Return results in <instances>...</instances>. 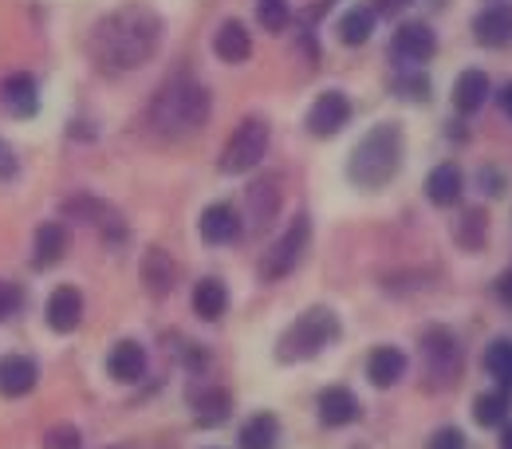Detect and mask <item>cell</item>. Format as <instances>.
<instances>
[{
	"mask_svg": "<svg viewBox=\"0 0 512 449\" xmlns=\"http://www.w3.org/2000/svg\"><path fill=\"white\" fill-rule=\"evenodd\" d=\"M162 40V20L146 4H123L103 16L91 32V60L103 71H130L142 67Z\"/></svg>",
	"mask_w": 512,
	"mask_h": 449,
	"instance_id": "6da1fadb",
	"label": "cell"
},
{
	"mask_svg": "<svg viewBox=\"0 0 512 449\" xmlns=\"http://www.w3.org/2000/svg\"><path fill=\"white\" fill-rule=\"evenodd\" d=\"M146 123L162 138H190L209 123V91L193 75H174L162 83V91L150 99Z\"/></svg>",
	"mask_w": 512,
	"mask_h": 449,
	"instance_id": "7a4b0ae2",
	"label": "cell"
},
{
	"mask_svg": "<svg viewBox=\"0 0 512 449\" xmlns=\"http://www.w3.org/2000/svg\"><path fill=\"white\" fill-rule=\"evenodd\" d=\"M402 166V127L398 123H379L363 134V142L351 150L347 174L355 186L363 190H383L386 182H394Z\"/></svg>",
	"mask_w": 512,
	"mask_h": 449,
	"instance_id": "3957f363",
	"label": "cell"
},
{
	"mask_svg": "<svg viewBox=\"0 0 512 449\" xmlns=\"http://www.w3.org/2000/svg\"><path fill=\"white\" fill-rule=\"evenodd\" d=\"M339 339V316L331 308H308L300 320L292 323L280 343H276V359L280 363H308L316 359L327 343Z\"/></svg>",
	"mask_w": 512,
	"mask_h": 449,
	"instance_id": "277c9868",
	"label": "cell"
},
{
	"mask_svg": "<svg viewBox=\"0 0 512 449\" xmlns=\"http://www.w3.org/2000/svg\"><path fill=\"white\" fill-rule=\"evenodd\" d=\"M422 359H426V386L430 390H446L461 379V343L449 327H430L422 335Z\"/></svg>",
	"mask_w": 512,
	"mask_h": 449,
	"instance_id": "5b68a950",
	"label": "cell"
},
{
	"mask_svg": "<svg viewBox=\"0 0 512 449\" xmlns=\"http://www.w3.org/2000/svg\"><path fill=\"white\" fill-rule=\"evenodd\" d=\"M264 150H268V123L249 115L241 127L233 130V138L225 142L217 166H221V174H249L253 166H260Z\"/></svg>",
	"mask_w": 512,
	"mask_h": 449,
	"instance_id": "8992f818",
	"label": "cell"
},
{
	"mask_svg": "<svg viewBox=\"0 0 512 449\" xmlns=\"http://www.w3.org/2000/svg\"><path fill=\"white\" fill-rule=\"evenodd\" d=\"M308 241H312V221L300 213L284 233H280V241L264 253L260 260V272L268 276V280H284L288 272H296V264L304 257V249H308Z\"/></svg>",
	"mask_w": 512,
	"mask_h": 449,
	"instance_id": "52a82bcc",
	"label": "cell"
},
{
	"mask_svg": "<svg viewBox=\"0 0 512 449\" xmlns=\"http://www.w3.org/2000/svg\"><path fill=\"white\" fill-rule=\"evenodd\" d=\"M64 213L79 217V221H91L103 241H115V245L127 241V217L115 205H107L103 197H95V193H71L64 201Z\"/></svg>",
	"mask_w": 512,
	"mask_h": 449,
	"instance_id": "ba28073f",
	"label": "cell"
},
{
	"mask_svg": "<svg viewBox=\"0 0 512 449\" xmlns=\"http://www.w3.org/2000/svg\"><path fill=\"white\" fill-rule=\"evenodd\" d=\"M434 52H438V32L426 24V20H406L398 32H394V56L402 60V64H430L434 60Z\"/></svg>",
	"mask_w": 512,
	"mask_h": 449,
	"instance_id": "9c48e42d",
	"label": "cell"
},
{
	"mask_svg": "<svg viewBox=\"0 0 512 449\" xmlns=\"http://www.w3.org/2000/svg\"><path fill=\"white\" fill-rule=\"evenodd\" d=\"M347 123H351V99L343 91H323L320 99L312 103V111H308V130L316 138H331Z\"/></svg>",
	"mask_w": 512,
	"mask_h": 449,
	"instance_id": "30bf717a",
	"label": "cell"
},
{
	"mask_svg": "<svg viewBox=\"0 0 512 449\" xmlns=\"http://www.w3.org/2000/svg\"><path fill=\"white\" fill-rule=\"evenodd\" d=\"M473 40L485 48L512 44V4H489L485 12H477L473 16Z\"/></svg>",
	"mask_w": 512,
	"mask_h": 449,
	"instance_id": "8fae6325",
	"label": "cell"
},
{
	"mask_svg": "<svg viewBox=\"0 0 512 449\" xmlns=\"http://www.w3.org/2000/svg\"><path fill=\"white\" fill-rule=\"evenodd\" d=\"M197 233H201V241H209V245H233L237 237H241V213L233 209V205H209L205 213H201V221H197Z\"/></svg>",
	"mask_w": 512,
	"mask_h": 449,
	"instance_id": "7c38bea8",
	"label": "cell"
},
{
	"mask_svg": "<svg viewBox=\"0 0 512 449\" xmlns=\"http://www.w3.org/2000/svg\"><path fill=\"white\" fill-rule=\"evenodd\" d=\"M363 418V406L359 398L347 390V386H327L320 394V422L327 430H339V426H351Z\"/></svg>",
	"mask_w": 512,
	"mask_h": 449,
	"instance_id": "4fadbf2b",
	"label": "cell"
},
{
	"mask_svg": "<svg viewBox=\"0 0 512 449\" xmlns=\"http://www.w3.org/2000/svg\"><path fill=\"white\" fill-rule=\"evenodd\" d=\"M485 99H489V75L481 67H465L457 75V83H453V107H457V115H465V119L477 115L485 107Z\"/></svg>",
	"mask_w": 512,
	"mask_h": 449,
	"instance_id": "5bb4252c",
	"label": "cell"
},
{
	"mask_svg": "<svg viewBox=\"0 0 512 449\" xmlns=\"http://www.w3.org/2000/svg\"><path fill=\"white\" fill-rule=\"evenodd\" d=\"M36 383H40V367L28 355H8L0 363V394L4 398H24L36 390Z\"/></svg>",
	"mask_w": 512,
	"mask_h": 449,
	"instance_id": "9a60e30c",
	"label": "cell"
},
{
	"mask_svg": "<svg viewBox=\"0 0 512 449\" xmlns=\"http://www.w3.org/2000/svg\"><path fill=\"white\" fill-rule=\"evenodd\" d=\"M402 375H406V351H402V347L383 343V347H375V351L367 355V379H371V386L390 390Z\"/></svg>",
	"mask_w": 512,
	"mask_h": 449,
	"instance_id": "2e32d148",
	"label": "cell"
},
{
	"mask_svg": "<svg viewBox=\"0 0 512 449\" xmlns=\"http://www.w3.org/2000/svg\"><path fill=\"white\" fill-rule=\"evenodd\" d=\"M461 193H465V174H461V166L442 162V166L430 170V178H426V197H430V205L449 209V205L461 201Z\"/></svg>",
	"mask_w": 512,
	"mask_h": 449,
	"instance_id": "e0dca14e",
	"label": "cell"
},
{
	"mask_svg": "<svg viewBox=\"0 0 512 449\" xmlns=\"http://www.w3.org/2000/svg\"><path fill=\"white\" fill-rule=\"evenodd\" d=\"M83 320V292L79 288H71V284H60L56 292H52V300H48V323H52V331H75Z\"/></svg>",
	"mask_w": 512,
	"mask_h": 449,
	"instance_id": "ac0fdd59",
	"label": "cell"
},
{
	"mask_svg": "<svg viewBox=\"0 0 512 449\" xmlns=\"http://www.w3.org/2000/svg\"><path fill=\"white\" fill-rule=\"evenodd\" d=\"M107 371H111V379H119V383H138V379L146 375V351H142V343L119 339V343L111 347V355H107Z\"/></svg>",
	"mask_w": 512,
	"mask_h": 449,
	"instance_id": "d6986e66",
	"label": "cell"
},
{
	"mask_svg": "<svg viewBox=\"0 0 512 449\" xmlns=\"http://www.w3.org/2000/svg\"><path fill=\"white\" fill-rule=\"evenodd\" d=\"M178 260L170 257L166 249H146V260H142V280H146V288L154 292V296H166V292H174V284H178Z\"/></svg>",
	"mask_w": 512,
	"mask_h": 449,
	"instance_id": "ffe728a7",
	"label": "cell"
},
{
	"mask_svg": "<svg viewBox=\"0 0 512 449\" xmlns=\"http://www.w3.org/2000/svg\"><path fill=\"white\" fill-rule=\"evenodd\" d=\"M213 52L225 60V64H245L253 56V40H249V28L241 20H225L213 36Z\"/></svg>",
	"mask_w": 512,
	"mask_h": 449,
	"instance_id": "44dd1931",
	"label": "cell"
},
{
	"mask_svg": "<svg viewBox=\"0 0 512 449\" xmlns=\"http://www.w3.org/2000/svg\"><path fill=\"white\" fill-rule=\"evenodd\" d=\"M4 107L16 115V119H32L36 115V103H40V95H36V79L32 75H8L4 79Z\"/></svg>",
	"mask_w": 512,
	"mask_h": 449,
	"instance_id": "7402d4cb",
	"label": "cell"
},
{
	"mask_svg": "<svg viewBox=\"0 0 512 449\" xmlns=\"http://www.w3.org/2000/svg\"><path fill=\"white\" fill-rule=\"evenodd\" d=\"M489 241V213L485 209H465L453 225V245L465 253H481Z\"/></svg>",
	"mask_w": 512,
	"mask_h": 449,
	"instance_id": "603a6c76",
	"label": "cell"
},
{
	"mask_svg": "<svg viewBox=\"0 0 512 449\" xmlns=\"http://www.w3.org/2000/svg\"><path fill=\"white\" fill-rule=\"evenodd\" d=\"M225 308H229V292H225V284H221L217 276L197 280V288H193V312H197L201 320H221Z\"/></svg>",
	"mask_w": 512,
	"mask_h": 449,
	"instance_id": "cb8c5ba5",
	"label": "cell"
},
{
	"mask_svg": "<svg viewBox=\"0 0 512 449\" xmlns=\"http://www.w3.org/2000/svg\"><path fill=\"white\" fill-rule=\"evenodd\" d=\"M375 8L371 4H359V8H351V12H343V20H339V40L347 44V48H359V44H367L371 36H375Z\"/></svg>",
	"mask_w": 512,
	"mask_h": 449,
	"instance_id": "d4e9b609",
	"label": "cell"
},
{
	"mask_svg": "<svg viewBox=\"0 0 512 449\" xmlns=\"http://www.w3.org/2000/svg\"><path fill=\"white\" fill-rule=\"evenodd\" d=\"M509 406H512L509 390H485V394H477V398H473V422H477V426H485V430L505 426Z\"/></svg>",
	"mask_w": 512,
	"mask_h": 449,
	"instance_id": "484cf974",
	"label": "cell"
},
{
	"mask_svg": "<svg viewBox=\"0 0 512 449\" xmlns=\"http://www.w3.org/2000/svg\"><path fill=\"white\" fill-rule=\"evenodd\" d=\"M64 249H67L64 225L44 221V225L36 229V268H52V264H60V260H64Z\"/></svg>",
	"mask_w": 512,
	"mask_h": 449,
	"instance_id": "4316f807",
	"label": "cell"
},
{
	"mask_svg": "<svg viewBox=\"0 0 512 449\" xmlns=\"http://www.w3.org/2000/svg\"><path fill=\"white\" fill-rule=\"evenodd\" d=\"M280 442V422L272 414H253L241 426V449H276Z\"/></svg>",
	"mask_w": 512,
	"mask_h": 449,
	"instance_id": "83f0119b",
	"label": "cell"
},
{
	"mask_svg": "<svg viewBox=\"0 0 512 449\" xmlns=\"http://www.w3.org/2000/svg\"><path fill=\"white\" fill-rule=\"evenodd\" d=\"M249 209H253V229H268L276 209H280V186L268 178V182H256L249 190Z\"/></svg>",
	"mask_w": 512,
	"mask_h": 449,
	"instance_id": "f1b7e54d",
	"label": "cell"
},
{
	"mask_svg": "<svg viewBox=\"0 0 512 449\" xmlns=\"http://www.w3.org/2000/svg\"><path fill=\"white\" fill-rule=\"evenodd\" d=\"M485 371L505 386V390H512V339H497V343L485 351Z\"/></svg>",
	"mask_w": 512,
	"mask_h": 449,
	"instance_id": "f546056e",
	"label": "cell"
},
{
	"mask_svg": "<svg viewBox=\"0 0 512 449\" xmlns=\"http://www.w3.org/2000/svg\"><path fill=\"white\" fill-rule=\"evenodd\" d=\"M193 410H197V426H221L229 414V398H225V390H205L193 402Z\"/></svg>",
	"mask_w": 512,
	"mask_h": 449,
	"instance_id": "4dcf8cb0",
	"label": "cell"
},
{
	"mask_svg": "<svg viewBox=\"0 0 512 449\" xmlns=\"http://www.w3.org/2000/svg\"><path fill=\"white\" fill-rule=\"evenodd\" d=\"M256 20L264 32H284L292 20V8L288 0H256Z\"/></svg>",
	"mask_w": 512,
	"mask_h": 449,
	"instance_id": "1f68e13d",
	"label": "cell"
},
{
	"mask_svg": "<svg viewBox=\"0 0 512 449\" xmlns=\"http://www.w3.org/2000/svg\"><path fill=\"white\" fill-rule=\"evenodd\" d=\"M44 449H83V434L75 426H52L44 434Z\"/></svg>",
	"mask_w": 512,
	"mask_h": 449,
	"instance_id": "d6a6232c",
	"label": "cell"
},
{
	"mask_svg": "<svg viewBox=\"0 0 512 449\" xmlns=\"http://www.w3.org/2000/svg\"><path fill=\"white\" fill-rule=\"evenodd\" d=\"M426 449H469V446H465V434H461L457 426H442V430L430 434Z\"/></svg>",
	"mask_w": 512,
	"mask_h": 449,
	"instance_id": "836d02e7",
	"label": "cell"
},
{
	"mask_svg": "<svg viewBox=\"0 0 512 449\" xmlns=\"http://www.w3.org/2000/svg\"><path fill=\"white\" fill-rule=\"evenodd\" d=\"M20 300H24V292L16 288V284H8V280H0V323L8 320L16 308H20Z\"/></svg>",
	"mask_w": 512,
	"mask_h": 449,
	"instance_id": "e575fe53",
	"label": "cell"
},
{
	"mask_svg": "<svg viewBox=\"0 0 512 449\" xmlns=\"http://www.w3.org/2000/svg\"><path fill=\"white\" fill-rule=\"evenodd\" d=\"M414 0H371V8L379 12V16H398V12H406Z\"/></svg>",
	"mask_w": 512,
	"mask_h": 449,
	"instance_id": "d590c367",
	"label": "cell"
},
{
	"mask_svg": "<svg viewBox=\"0 0 512 449\" xmlns=\"http://www.w3.org/2000/svg\"><path fill=\"white\" fill-rule=\"evenodd\" d=\"M493 292H497V300H501L505 308H512V268H509V272H501V276H497Z\"/></svg>",
	"mask_w": 512,
	"mask_h": 449,
	"instance_id": "8d00e7d4",
	"label": "cell"
},
{
	"mask_svg": "<svg viewBox=\"0 0 512 449\" xmlns=\"http://www.w3.org/2000/svg\"><path fill=\"white\" fill-rule=\"evenodd\" d=\"M12 170H16V158H12V154H8V146H4V142H0V174H4V178H8V174H12Z\"/></svg>",
	"mask_w": 512,
	"mask_h": 449,
	"instance_id": "74e56055",
	"label": "cell"
},
{
	"mask_svg": "<svg viewBox=\"0 0 512 449\" xmlns=\"http://www.w3.org/2000/svg\"><path fill=\"white\" fill-rule=\"evenodd\" d=\"M501 111L512 119V83H505V87H501Z\"/></svg>",
	"mask_w": 512,
	"mask_h": 449,
	"instance_id": "f35d334b",
	"label": "cell"
},
{
	"mask_svg": "<svg viewBox=\"0 0 512 449\" xmlns=\"http://www.w3.org/2000/svg\"><path fill=\"white\" fill-rule=\"evenodd\" d=\"M501 449H512V426L501 430Z\"/></svg>",
	"mask_w": 512,
	"mask_h": 449,
	"instance_id": "ab89813d",
	"label": "cell"
}]
</instances>
